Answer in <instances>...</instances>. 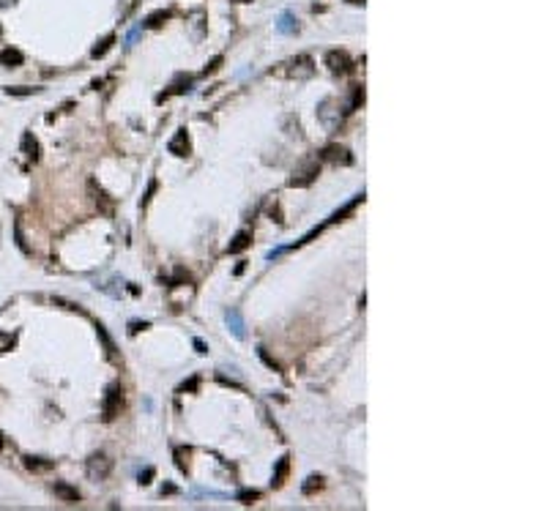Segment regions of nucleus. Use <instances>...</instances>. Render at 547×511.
I'll use <instances>...</instances> for the list:
<instances>
[{
	"label": "nucleus",
	"instance_id": "9b49d317",
	"mask_svg": "<svg viewBox=\"0 0 547 511\" xmlns=\"http://www.w3.org/2000/svg\"><path fill=\"white\" fill-rule=\"evenodd\" d=\"M276 30H279V33H285V36L296 33V30H298L296 17H293L290 11H282V14H279V19H276Z\"/></svg>",
	"mask_w": 547,
	"mask_h": 511
},
{
	"label": "nucleus",
	"instance_id": "5701e85b",
	"mask_svg": "<svg viewBox=\"0 0 547 511\" xmlns=\"http://www.w3.org/2000/svg\"><path fill=\"white\" fill-rule=\"evenodd\" d=\"M38 91V87H22V85H17V87H6V93L9 96H33Z\"/></svg>",
	"mask_w": 547,
	"mask_h": 511
},
{
	"label": "nucleus",
	"instance_id": "4be33fe9",
	"mask_svg": "<svg viewBox=\"0 0 547 511\" xmlns=\"http://www.w3.org/2000/svg\"><path fill=\"white\" fill-rule=\"evenodd\" d=\"M167 17H170V11H154V14H150V17L145 19V28H159Z\"/></svg>",
	"mask_w": 547,
	"mask_h": 511
},
{
	"label": "nucleus",
	"instance_id": "7ed1b4c3",
	"mask_svg": "<svg viewBox=\"0 0 547 511\" xmlns=\"http://www.w3.org/2000/svg\"><path fill=\"white\" fill-rule=\"evenodd\" d=\"M85 470H88V476L93 481H104L110 476V470H113V459L107 454H91L88 462H85Z\"/></svg>",
	"mask_w": 547,
	"mask_h": 511
},
{
	"label": "nucleus",
	"instance_id": "1a4fd4ad",
	"mask_svg": "<svg viewBox=\"0 0 547 511\" xmlns=\"http://www.w3.org/2000/svg\"><path fill=\"white\" fill-rule=\"evenodd\" d=\"M167 150H170V153H176V156H189V137H186V129H178V134L170 140Z\"/></svg>",
	"mask_w": 547,
	"mask_h": 511
},
{
	"label": "nucleus",
	"instance_id": "bb28decb",
	"mask_svg": "<svg viewBox=\"0 0 547 511\" xmlns=\"http://www.w3.org/2000/svg\"><path fill=\"white\" fill-rule=\"evenodd\" d=\"M186 454H189V451H184V449H178V451H176V462H178V468H181V470H186V459H184Z\"/></svg>",
	"mask_w": 547,
	"mask_h": 511
},
{
	"label": "nucleus",
	"instance_id": "f03ea898",
	"mask_svg": "<svg viewBox=\"0 0 547 511\" xmlns=\"http://www.w3.org/2000/svg\"><path fill=\"white\" fill-rule=\"evenodd\" d=\"M123 405V388L118 386V383H113V386L107 388L104 394V405H101V418L104 421H113L118 416V410H121Z\"/></svg>",
	"mask_w": 547,
	"mask_h": 511
},
{
	"label": "nucleus",
	"instance_id": "f3484780",
	"mask_svg": "<svg viewBox=\"0 0 547 511\" xmlns=\"http://www.w3.org/2000/svg\"><path fill=\"white\" fill-rule=\"evenodd\" d=\"M227 325H230V331H233L235 337L244 339V320H241V315L235 312V309H230V312H227Z\"/></svg>",
	"mask_w": 547,
	"mask_h": 511
},
{
	"label": "nucleus",
	"instance_id": "cd10ccee",
	"mask_svg": "<svg viewBox=\"0 0 547 511\" xmlns=\"http://www.w3.org/2000/svg\"><path fill=\"white\" fill-rule=\"evenodd\" d=\"M150 478H154V468H145L140 473V484H150Z\"/></svg>",
	"mask_w": 547,
	"mask_h": 511
},
{
	"label": "nucleus",
	"instance_id": "c85d7f7f",
	"mask_svg": "<svg viewBox=\"0 0 547 511\" xmlns=\"http://www.w3.org/2000/svg\"><path fill=\"white\" fill-rule=\"evenodd\" d=\"M219 66H222V58H213V60L208 63V66H205V74H213V71H216Z\"/></svg>",
	"mask_w": 547,
	"mask_h": 511
},
{
	"label": "nucleus",
	"instance_id": "6e6552de",
	"mask_svg": "<svg viewBox=\"0 0 547 511\" xmlns=\"http://www.w3.org/2000/svg\"><path fill=\"white\" fill-rule=\"evenodd\" d=\"M22 153H25L30 162H38V159H41V145H38V140L30 131L22 134Z\"/></svg>",
	"mask_w": 547,
	"mask_h": 511
},
{
	"label": "nucleus",
	"instance_id": "2f4dec72",
	"mask_svg": "<svg viewBox=\"0 0 547 511\" xmlns=\"http://www.w3.org/2000/svg\"><path fill=\"white\" fill-rule=\"evenodd\" d=\"M3 446H6V437H3V432H0V451H3Z\"/></svg>",
	"mask_w": 547,
	"mask_h": 511
},
{
	"label": "nucleus",
	"instance_id": "473e14b6",
	"mask_svg": "<svg viewBox=\"0 0 547 511\" xmlns=\"http://www.w3.org/2000/svg\"><path fill=\"white\" fill-rule=\"evenodd\" d=\"M347 3H353V6H364V0H347Z\"/></svg>",
	"mask_w": 547,
	"mask_h": 511
},
{
	"label": "nucleus",
	"instance_id": "f8f14e48",
	"mask_svg": "<svg viewBox=\"0 0 547 511\" xmlns=\"http://www.w3.org/2000/svg\"><path fill=\"white\" fill-rule=\"evenodd\" d=\"M288 470H290V457L285 454V457H279V462H276V468H274V486H282L285 484V478H288Z\"/></svg>",
	"mask_w": 547,
	"mask_h": 511
},
{
	"label": "nucleus",
	"instance_id": "aec40b11",
	"mask_svg": "<svg viewBox=\"0 0 547 511\" xmlns=\"http://www.w3.org/2000/svg\"><path fill=\"white\" fill-rule=\"evenodd\" d=\"M282 126L288 129L290 137H301V126H298V121H296L293 115H285V118H282Z\"/></svg>",
	"mask_w": 547,
	"mask_h": 511
},
{
	"label": "nucleus",
	"instance_id": "20e7f679",
	"mask_svg": "<svg viewBox=\"0 0 547 511\" xmlns=\"http://www.w3.org/2000/svg\"><path fill=\"white\" fill-rule=\"evenodd\" d=\"M285 74L288 77H293V79H309L315 74V63H312V58L309 55H296L293 60H288L285 63Z\"/></svg>",
	"mask_w": 547,
	"mask_h": 511
},
{
	"label": "nucleus",
	"instance_id": "4468645a",
	"mask_svg": "<svg viewBox=\"0 0 547 511\" xmlns=\"http://www.w3.org/2000/svg\"><path fill=\"white\" fill-rule=\"evenodd\" d=\"M55 495H58V498H63V500H69V503H77V500H80V492H77L74 486L63 484V481L55 484Z\"/></svg>",
	"mask_w": 547,
	"mask_h": 511
},
{
	"label": "nucleus",
	"instance_id": "dca6fc26",
	"mask_svg": "<svg viewBox=\"0 0 547 511\" xmlns=\"http://www.w3.org/2000/svg\"><path fill=\"white\" fill-rule=\"evenodd\" d=\"M113 44H115V33L104 36V38H101V41H99V44L91 50V58H104V55L110 52V47H113Z\"/></svg>",
	"mask_w": 547,
	"mask_h": 511
},
{
	"label": "nucleus",
	"instance_id": "39448f33",
	"mask_svg": "<svg viewBox=\"0 0 547 511\" xmlns=\"http://www.w3.org/2000/svg\"><path fill=\"white\" fill-rule=\"evenodd\" d=\"M318 118L323 121V126L326 129L334 131L339 126V109H337V99H323L320 107H318Z\"/></svg>",
	"mask_w": 547,
	"mask_h": 511
},
{
	"label": "nucleus",
	"instance_id": "a211bd4d",
	"mask_svg": "<svg viewBox=\"0 0 547 511\" xmlns=\"http://www.w3.org/2000/svg\"><path fill=\"white\" fill-rule=\"evenodd\" d=\"M189 85H192V77H178V79H176V85H172V91L162 93V96H159V101H164V99H167V96H172V93H184V91H189Z\"/></svg>",
	"mask_w": 547,
	"mask_h": 511
},
{
	"label": "nucleus",
	"instance_id": "423d86ee",
	"mask_svg": "<svg viewBox=\"0 0 547 511\" xmlns=\"http://www.w3.org/2000/svg\"><path fill=\"white\" fill-rule=\"evenodd\" d=\"M326 66L334 71V74H345V71L353 69V66H351V58H347V52H342V50H331V52L326 55Z\"/></svg>",
	"mask_w": 547,
	"mask_h": 511
},
{
	"label": "nucleus",
	"instance_id": "a878e982",
	"mask_svg": "<svg viewBox=\"0 0 547 511\" xmlns=\"http://www.w3.org/2000/svg\"><path fill=\"white\" fill-rule=\"evenodd\" d=\"M238 500H244V503L260 500V492H255V490H252V492H241V495H238Z\"/></svg>",
	"mask_w": 547,
	"mask_h": 511
},
{
	"label": "nucleus",
	"instance_id": "393cba45",
	"mask_svg": "<svg viewBox=\"0 0 547 511\" xmlns=\"http://www.w3.org/2000/svg\"><path fill=\"white\" fill-rule=\"evenodd\" d=\"M11 347H14V337L6 334V331H0V353H6V350H11Z\"/></svg>",
	"mask_w": 547,
	"mask_h": 511
},
{
	"label": "nucleus",
	"instance_id": "b1692460",
	"mask_svg": "<svg viewBox=\"0 0 547 511\" xmlns=\"http://www.w3.org/2000/svg\"><path fill=\"white\" fill-rule=\"evenodd\" d=\"M14 238H17V246H19V249L25 252V254H30L28 243H25V235H22V227H19V221H17V225H14Z\"/></svg>",
	"mask_w": 547,
	"mask_h": 511
},
{
	"label": "nucleus",
	"instance_id": "412c9836",
	"mask_svg": "<svg viewBox=\"0 0 547 511\" xmlns=\"http://www.w3.org/2000/svg\"><path fill=\"white\" fill-rule=\"evenodd\" d=\"M96 331H99V337H101V342H104V350H107V358H115V345H113V339L107 337V331H104V325H96Z\"/></svg>",
	"mask_w": 547,
	"mask_h": 511
},
{
	"label": "nucleus",
	"instance_id": "ddd939ff",
	"mask_svg": "<svg viewBox=\"0 0 547 511\" xmlns=\"http://www.w3.org/2000/svg\"><path fill=\"white\" fill-rule=\"evenodd\" d=\"M22 60H25V58H22V52H19V50H11V47L0 52V63H3V66H9V69L22 66Z\"/></svg>",
	"mask_w": 547,
	"mask_h": 511
},
{
	"label": "nucleus",
	"instance_id": "0eeeda50",
	"mask_svg": "<svg viewBox=\"0 0 547 511\" xmlns=\"http://www.w3.org/2000/svg\"><path fill=\"white\" fill-rule=\"evenodd\" d=\"M323 159L331 162V164H342V167L353 164V156H351V150H347L345 145H329L326 150H323Z\"/></svg>",
	"mask_w": 547,
	"mask_h": 511
},
{
	"label": "nucleus",
	"instance_id": "7c9ffc66",
	"mask_svg": "<svg viewBox=\"0 0 547 511\" xmlns=\"http://www.w3.org/2000/svg\"><path fill=\"white\" fill-rule=\"evenodd\" d=\"M194 347H197V353H205V345H203L200 339H194Z\"/></svg>",
	"mask_w": 547,
	"mask_h": 511
},
{
	"label": "nucleus",
	"instance_id": "6ab92c4d",
	"mask_svg": "<svg viewBox=\"0 0 547 511\" xmlns=\"http://www.w3.org/2000/svg\"><path fill=\"white\" fill-rule=\"evenodd\" d=\"M320 486H323V476H309L307 484L301 486V492H304V495H312V492H318Z\"/></svg>",
	"mask_w": 547,
	"mask_h": 511
},
{
	"label": "nucleus",
	"instance_id": "9d476101",
	"mask_svg": "<svg viewBox=\"0 0 547 511\" xmlns=\"http://www.w3.org/2000/svg\"><path fill=\"white\" fill-rule=\"evenodd\" d=\"M249 243H252V233H249V230H241V233L235 235L233 241H230V246H227V254H238V252H244V249H247Z\"/></svg>",
	"mask_w": 547,
	"mask_h": 511
},
{
	"label": "nucleus",
	"instance_id": "c756f323",
	"mask_svg": "<svg viewBox=\"0 0 547 511\" xmlns=\"http://www.w3.org/2000/svg\"><path fill=\"white\" fill-rule=\"evenodd\" d=\"M17 0H0V9H9V6H14Z\"/></svg>",
	"mask_w": 547,
	"mask_h": 511
},
{
	"label": "nucleus",
	"instance_id": "f257e3e1",
	"mask_svg": "<svg viewBox=\"0 0 547 511\" xmlns=\"http://www.w3.org/2000/svg\"><path fill=\"white\" fill-rule=\"evenodd\" d=\"M318 172H320V164H318V159H307V162H301L298 167H296V172L288 178V186H293V189H304V186H312L315 183V178H318Z\"/></svg>",
	"mask_w": 547,
	"mask_h": 511
},
{
	"label": "nucleus",
	"instance_id": "72a5a7b5",
	"mask_svg": "<svg viewBox=\"0 0 547 511\" xmlns=\"http://www.w3.org/2000/svg\"><path fill=\"white\" fill-rule=\"evenodd\" d=\"M235 3H249V0H235Z\"/></svg>",
	"mask_w": 547,
	"mask_h": 511
},
{
	"label": "nucleus",
	"instance_id": "2eb2a0df",
	"mask_svg": "<svg viewBox=\"0 0 547 511\" xmlns=\"http://www.w3.org/2000/svg\"><path fill=\"white\" fill-rule=\"evenodd\" d=\"M25 468L28 470H52L55 468V462L52 459H44V457H25Z\"/></svg>",
	"mask_w": 547,
	"mask_h": 511
}]
</instances>
